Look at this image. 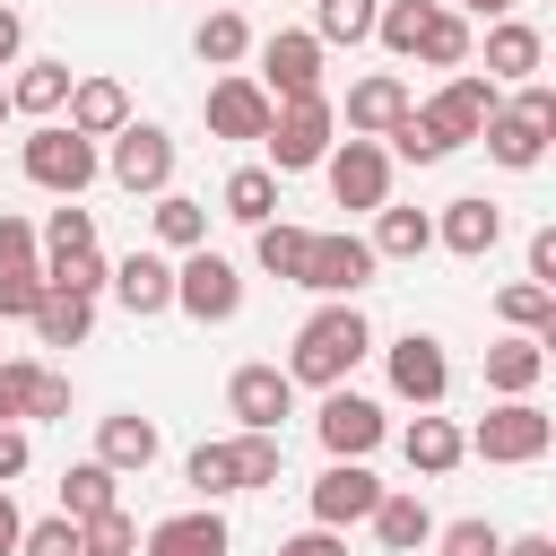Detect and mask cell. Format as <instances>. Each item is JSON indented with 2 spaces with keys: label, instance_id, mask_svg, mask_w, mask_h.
<instances>
[{
  "label": "cell",
  "instance_id": "6da1fadb",
  "mask_svg": "<svg viewBox=\"0 0 556 556\" xmlns=\"http://www.w3.org/2000/svg\"><path fill=\"white\" fill-rule=\"evenodd\" d=\"M374 356V321L356 313V295H321V313L295 330V348H287V382L295 391H339L356 365Z\"/></svg>",
  "mask_w": 556,
  "mask_h": 556
},
{
  "label": "cell",
  "instance_id": "7a4b0ae2",
  "mask_svg": "<svg viewBox=\"0 0 556 556\" xmlns=\"http://www.w3.org/2000/svg\"><path fill=\"white\" fill-rule=\"evenodd\" d=\"M17 165H26V182H35V191L78 200V191L104 174V139H87V130H70V122H35V130H26V148H17Z\"/></svg>",
  "mask_w": 556,
  "mask_h": 556
},
{
  "label": "cell",
  "instance_id": "3957f363",
  "mask_svg": "<svg viewBox=\"0 0 556 556\" xmlns=\"http://www.w3.org/2000/svg\"><path fill=\"white\" fill-rule=\"evenodd\" d=\"M330 139H339V104H330V96H287V104L269 113V130H261L269 174H313V165L330 156Z\"/></svg>",
  "mask_w": 556,
  "mask_h": 556
},
{
  "label": "cell",
  "instance_id": "277c9868",
  "mask_svg": "<svg viewBox=\"0 0 556 556\" xmlns=\"http://www.w3.org/2000/svg\"><path fill=\"white\" fill-rule=\"evenodd\" d=\"M478 460H495V469H530V460H547V443H556V417L539 408V400H495L469 434H460Z\"/></svg>",
  "mask_w": 556,
  "mask_h": 556
},
{
  "label": "cell",
  "instance_id": "5b68a950",
  "mask_svg": "<svg viewBox=\"0 0 556 556\" xmlns=\"http://www.w3.org/2000/svg\"><path fill=\"white\" fill-rule=\"evenodd\" d=\"M174 313H191L200 330H208V321H235V313H243V269H235L226 252L191 243V252L174 261Z\"/></svg>",
  "mask_w": 556,
  "mask_h": 556
},
{
  "label": "cell",
  "instance_id": "8992f818",
  "mask_svg": "<svg viewBox=\"0 0 556 556\" xmlns=\"http://www.w3.org/2000/svg\"><path fill=\"white\" fill-rule=\"evenodd\" d=\"M104 174H113L130 200H156V191H174V139L130 113V122L113 130V148H104Z\"/></svg>",
  "mask_w": 556,
  "mask_h": 556
},
{
  "label": "cell",
  "instance_id": "52a82bcc",
  "mask_svg": "<svg viewBox=\"0 0 556 556\" xmlns=\"http://www.w3.org/2000/svg\"><path fill=\"white\" fill-rule=\"evenodd\" d=\"M321 174H330V200H339V208H365V217H374V208L391 200V148H382V139H356V130L330 139Z\"/></svg>",
  "mask_w": 556,
  "mask_h": 556
},
{
  "label": "cell",
  "instance_id": "ba28073f",
  "mask_svg": "<svg viewBox=\"0 0 556 556\" xmlns=\"http://www.w3.org/2000/svg\"><path fill=\"white\" fill-rule=\"evenodd\" d=\"M321 61H330V43L313 35V26H278L269 43H261V87H269V104H287V96H321Z\"/></svg>",
  "mask_w": 556,
  "mask_h": 556
},
{
  "label": "cell",
  "instance_id": "9c48e42d",
  "mask_svg": "<svg viewBox=\"0 0 556 556\" xmlns=\"http://www.w3.org/2000/svg\"><path fill=\"white\" fill-rule=\"evenodd\" d=\"M374 269H382V261H374V243L339 226V235H313V243H304L295 287H313V295H365V287H374Z\"/></svg>",
  "mask_w": 556,
  "mask_h": 556
},
{
  "label": "cell",
  "instance_id": "30bf717a",
  "mask_svg": "<svg viewBox=\"0 0 556 556\" xmlns=\"http://www.w3.org/2000/svg\"><path fill=\"white\" fill-rule=\"evenodd\" d=\"M200 113H208V139H261L278 104H269V87L252 70H217L208 96H200Z\"/></svg>",
  "mask_w": 556,
  "mask_h": 556
},
{
  "label": "cell",
  "instance_id": "8fae6325",
  "mask_svg": "<svg viewBox=\"0 0 556 556\" xmlns=\"http://www.w3.org/2000/svg\"><path fill=\"white\" fill-rule=\"evenodd\" d=\"M382 365H391V391H400L408 408H443V391H452V356H443V339H434V330L391 339V348H382Z\"/></svg>",
  "mask_w": 556,
  "mask_h": 556
},
{
  "label": "cell",
  "instance_id": "7c38bea8",
  "mask_svg": "<svg viewBox=\"0 0 556 556\" xmlns=\"http://www.w3.org/2000/svg\"><path fill=\"white\" fill-rule=\"evenodd\" d=\"M313 434H321V452H330V460H365V452L391 434V417H382L365 391H348V382H339V391H321V417H313Z\"/></svg>",
  "mask_w": 556,
  "mask_h": 556
},
{
  "label": "cell",
  "instance_id": "4fadbf2b",
  "mask_svg": "<svg viewBox=\"0 0 556 556\" xmlns=\"http://www.w3.org/2000/svg\"><path fill=\"white\" fill-rule=\"evenodd\" d=\"M495 104H504V96H495V78H478V70H452V78H443V87H434L417 113H426V122H434L452 148H469V139L486 130V113H495Z\"/></svg>",
  "mask_w": 556,
  "mask_h": 556
},
{
  "label": "cell",
  "instance_id": "5bb4252c",
  "mask_svg": "<svg viewBox=\"0 0 556 556\" xmlns=\"http://www.w3.org/2000/svg\"><path fill=\"white\" fill-rule=\"evenodd\" d=\"M226 408H235V426L278 434V417H295V382H287V365H235V374H226Z\"/></svg>",
  "mask_w": 556,
  "mask_h": 556
},
{
  "label": "cell",
  "instance_id": "9a60e30c",
  "mask_svg": "<svg viewBox=\"0 0 556 556\" xmlns=\"http://www.w3.org/2000/svg\"><path fill=\"white\" fill-rule=\"evenodd\" d=\"M104 287H113V304H122L130 321H156V313H174V261H165V252H122Z\"/></svg>",
  "mask_w": 556,
  "mask_h": 556
},
{
  "label": "cell",
  "instance_id": "2e32d148",
  "mask_svg": "<svg viewBox=\"0 0 556 556\" xmlns=\"http://www.w3.org/2000/svg\"><path fill=\"white\" fill-rule=\"evenodd\" d=\"M374 495H382V478H374L365 460H330V469L313 478V521H321V530H348V521L374 513Z\"/></svg>",
  "mask_w": 556,
  "mask_h": 556
},
{
  "label": "cell",
  "instance_id": "e0dca14e",
  "mask_svg": "<svg viewBox=\"0 0 556 556\" xmlns=\"http://www.w3.org/2000/svg\"><path fill=\"white\" fill-rule=\"evenodd\" d=\"M539 61H547V35H539L530 17H486V70H478V78L521 87V78H539Z\"/></svg>",
  "mask_w": 556,
  "mask_h": 556
},
{
  "label": "cell",
  "instance_id": "ac0fdd59",
  "mask_svg": "<svg viewBox=\"0 0 556 556\" xmlns=\"http://www.w3.org/2000/svg\"><path fill=\"white\" fill-rule=\"evenodd\" d=\"M156 452H165L156 417H139V408H113V417H96V460H104L113 478H139Z\"/></svg>",
  "mask_w": 556,
  "mask_h": 556
},
{
  "label": "cell",
  "instance_id": "d6986e66",
  "mask_svg": "<svg viewBox=\"0 0 556 556\" xmlns=\"http://www.w3.org/2000/svg\"><path fill=\"white\" fill-rule=\"evenodd\" d=\"M434 243H443V252H460V261H486V252L504 243V208H495V200H478V191H469V200H443Z\"/></svg>",
  "mask_w": 556,
  "mask_h": 556
},
{
  "label": "cell",
  "instance_id": "ffe728a7",
  "mask_svg": "<svg viewBox=\"0 0 556 556\" xmlns=\"http://www.w3.org/2000/svg\"><path fill=\"white\" fill-rule=\"evenodd\" d=\"M70 130H87V139H113L122 122H130V87L122 78H104V70H87V78H70Z\"/></svg>",
  "mask_w": 556,
  "mask_h": 556
},
{
  "label": "cell",
  "instance_id": "44dd1931",
  "mask_svg": "<svg viewBox=\"0 0 556 556\" xmlns=\"http://www.w3.org/2000/svg\"><path fill=\"white\" fill-rule=\"evenodd\" d=\"M539 374H547V339L504 330V339L486 348V391H495V400H530V391H539Z\"/></svg>",
  "mask_w": 556,
  "mask_h": 556
},
{
  "label": "cell",
  "instance_id": "7402d4cb",
  "mask_svg": "<svg viewBox=\"0 0 556 556\" xmlns=\"http://www.w3.org/2000/svg\"><path fill=\"white\" fill-rule=\"evenodd\" d=\"M365 521H374V539H382L391 556H417V547L434 539V513H426V495H417V486H382Z\"/></svg>",
  "mask_w": 556,
  "mask_h": 556
},
{
  "label": "cell",
  "instance_id": "603a6c76",
  "mask_svg": "<svg viewBox=\"0 0 556 556\" xmlns=\"http://www.w3.org/2000/svg\"><path fill=\"white\" fill-rule=\"evenodd\" d=\"M139 556H226V521H217V504L165 513V521L139 539Z\"/></svg>",
  "mask_w": 556,
  "mask_h": 556
},
{
  "label": "cell",
  "instance_id": "cb8c5ba5",
  "mask_svg": "<svg viewBox=\"0 0 556 556\" xmlns=\"http://www.w3.org/2000/svg\"><path fill=\"white\" fill-rule=\"evenodd\" d=\"M478 139H486V156H495V165H504V174H530V165H539V156H547V139H556V130H539V122H530V113H521V104H495V113H486V130H478Z\"/></svg>",
  "mask_w": 556,
  "mask_h": 556
},
{
  "label": "cell",
  "instance_id": "d4e9b609",
  "mask_svg": "<svg viewBox=\"0 0 556 556\" xmlns=\"http://www.w3.org/2000/svg\"><path fill=\"white\" fill-rule=\"evenodd\" d=\"M400 452H408V469H417V478H452V469L469 460V443H460V426H452V417H434V408H417V417H408V434H400Z\"/></svg>",
  "mask_w": 556,
  "mask_h": 556
},
{
  "label": "cell",
  "instance_id": "484cf974",
  "mask_svg": "<svg viewBox=\"0 0 556 556\" xmlns=\"http://www.w3.org/2000/svg\"><path fill=\"white\" fill-rule=\"evenodd\" d=\"M70 61H17V78H9V113H35V122H52L61 104H70Z\"/></svg>",
  "mask_w": 556,
  "mask_h": 556
},
{
  "label": "cell",
  "instance_id": "4316f807",
  "mask_svg": "<svg viewBox=\"0 0 556 556\" xmlns=\"http://www.w3.org/2000/svg\"><path fill=\"white\" fill-rule=\"evenodd\" d=\"M400 113H408V87H400L391 70H374V78L348 87V130H356V139H382Z\"/></svg>",
  "mask_w": 556,
  "mask_h": 556
},
{
  "label": "cell",
  "instance_id": "83f0119b",
  "mask_svg": "<svg viewBox=\"0 0 556 556\" xmlns=\"http://www.w3.org/2000/svg\"><path fill=\"white\" fill-rule=\"evenodd\" d=\"M365 243H374V261H417V252H434V217H426V208H400V200H382Z\"/></svg>",
  "mask_w": 556,
  "mask_h": 556
},
{
  "label": "cell",
  "instance_id": "f1b7e54d",
  "mask_svg": "<svg viewBox=\"0 0 556 556\" xmlns=\"http://www.w3.org/2000/svg\"><path fill=\"white\" fill-rule=\"evenodd\" d=\"M26 321H35L43 348H87V330H96V295H61V287H43V304H35Z\"/></svg>",
  "mask_w": 556,
  "mask_h": 556
},
{
  "label": "cell",
  "instance_id": "f546056e",
  "mask_svg": "<svg viewBox=\"0 0 556 556\" xmlns=\"http://www.w3.org/2000/svg\"><path fill=\"white\" fill-rule=\"evenodd\" d=\"M148 226H156V252H191V243H208V200H191V191H156Z\"/></svg>",
  "mask_w": 556,
  "mask_h": 556
},
{
  "label": "cell",
  "instance_id": "4dcf8cb0",
  "mask_svg": "<svg viewBox=\"0 0 556 556\" xmlns=\"http://www.w3.org/2000/svg\"><path fill=\"white\" fill-rule=\"evenodd\" d=\"M495 321L504 330H530V339H556V287H539V278L495 287Z\"/></svg>",
  "mask_w": 556,
  "mask_h": 556
},
{
  "label": "cell",
  "instance_id": "1f68e13d",
  "mask_svg": "<svg viewBox=\"0 0 556 556\" xmlns=\"http://www.w3.org/2000/svg\"><path fill=\"white\" fill-rule=\"evenodd\" d=\"M122 504V478L104 469V460H70L61 469V513L70 521H96V513H113Z\"/></svg>",
  "mask_w": 556,
  "mask_h": 556
},
{
  "label": "cell",
  "instance_id": "d6a6232c",
  "mask_svg": "<svg viewBox=\"0 0 556 556\" xmlns=\"http://www.w3.org/2000/svg\"><path fill=\"white\" fill-rule=\"evenodd\" d=\"M217 200H226L235 226H269V217H278V174H269V165H235Z\"/></svg>",
  "mask_w": 556,
  "mask_h": 556
},
{
  "label": "cell",
  "instance_id": "836d02e7",
  "mask_svg": "<svg viewBox=\"0 0 556 556\" xmlns=\"http://www.w3.org/2000/svg\"><path fill=\"white\" fill-rule=\"evenodd\" d=\"M191 52H200L208 70L252 61V26H243V9H208V17H200V35H191Z\"/></svg>",
  "mask_w": 556,
  "mask_h": 556
},
{
  "label": "cell",
  "instance_id": "e575fe53",
  "mask_svg": "<svg viewBox=\"0 0 556 556\" xmlns=\"http://www.w3.org/2000/svg\"><path fill=\"white\" fill-rule=\"evenodd\" d=\"M434 9H443V0H382V17H374V43H382V52H400V61H417V43H426Z\"/></svg>",
  "mask_w": 556,
  "mask_h": 556
},
{
  "label": "cell",
  "instance_id": "d590c367",
  "mask_svg": "<svg viewBox=\"0 0 556 556\" xmlns=\"http://www.w3.org/2000/svg\"><path fill=\"white\" fill-rule=\"evenodd\" d=\"M304 243H313V226H287V217L252 226V261H261L269 278H287V287H295V269H304Z\"/></svg>",
  "mask_w": 556,
  "mask_h": 556
},
{
  "label": "cell",
  "instance_id": "8d00e7d4",
  "mask_svg": "<svg viewBox=\"0 0 556 556\" xmlns=\"http://www.w3.org/2000/svg\"><path fill=\"white\" fill-rule=\"evenodd\" d=\"M382 139H391V165H443V156H452V139H443V130H434L417 104H408V113H400Z\"/></svg>",
  "mask_w": 556,
  "mask_h": 556
},
{
  "label": "cell",
  "instance_id": "74e56055",
  "mask_svg": "<svg viewBox=\"0 0 556 556\" xmlns=\"http://www.w3.org/2000/svg\"><path fill=\"white\" fill-rule=\"evenodd\" d=\"M104 278H113V261L87 243V252H43V287H61V295H104Z\"/></svg>",
  "mask_w": 556,
  "mask_h": 556
},
{
  "label": "cell",
  "instance_id": "f35d334b",
  "mask_svg": "<svg viewBox=\"0 0 556 556\" xmlns=\"http://www.w3.org/2000/svg\"><path fill=\"white\" fill-rule=\"evenodd\" d=\"M382 0H313V35L321 43H374Z\"/></svg>",
  "mask_w": 556,
  "mask_h": 556
},
{
  "label": "cell",
  "instance_id": "ab89813d",
  "mask_svg": "<svg viewBox=\"0 0 556 556\" xmlns=\"http://www.w3.org/2000/svg\"><path fill=\"white\" fill-rule=\"evenodd\" d=\"M182 478L200 486V504H217V495H243V469H235V443H200V452L182 460Z\"/></svg>",
  "mask_w": 556,
  "mask_h": 556
},
{
  "label": "cell",
  "instance_id": "60d3db41",
  "mask_svg": "<svg viewBox=\"0 0 556 556\" xmlns=\"http://www.w3.org/2000/svg\"><path fill=\"white\" fill-rule=\"evenodd\" d=\"M469 17L460 9H434V26H426V43H417V61H434V70H469Z\"/></svg>",
  "mask_w": 556,
  "mask_h": 556
},
{
  "label": "cell",
  "instance_id": "b9f144b4",
  "mask_svg": "<svg viewBox=\"0 0 556 556\" xmlns=\"http://www.w3.org/2000/svg\"><path fill=\"white\" fill-rule=\"evenodd\" d=\"M235 469H243V495H252V486H278L287 443H278V434H261V426H243V434H235Z\"/></svg>",
  "mask_w": 556,
  "mask_h": 556
},
{
  "label": "cell",
  "instance_id": "7bdbcfd3",
  "mask_svg": "<svg viewBox=\"0 0 556 556\" xmlns=\"http://www.w3.org/2000/svg\"><path fill=\"white\" fill-rule=\"evenodd\" d=\"M78 556H139V521L122 504L96 513V521H78Z\"/></svg>",
  "mask_w": 556,
  "mask_h": 556
},
{
  "label": "cell",
  "instance_id": "ee69618b",
  "mask_svg": "<svg viewBox=\"0 0 556 556\" xmlns=\"http://www.w3.org/2000/svg\"><path fill=\"white\" fill-rule=\"evenodd\" d=\"M43 252H87L96 243V208H78V200H61L52 217H43V235H35Z\"/></svg>",
  "mask_w": 556,
  "mask_h": 556
},
{
  "label": "cell",
  "instance_id": "f6af8a7d",
  "mask_svg": "<svg viewBox=\"0 0 556 556\" xmlns=\"http://www.w3.org/2000/svg\"><path fill=\"white\" fill-rule=\"evenodd\" d=\"M26 426H43V417H70V374H52V365H26V408H17Z\"/></svg>",
  "mask_w": 556,
  "mask_h": 556
},
{
  "label": "cell",
  "instance_id": "bcb514c9",
  "mask_svg": "<svg viewBox=\"0 0 556 556\" xmlns=\"http://www.w3.org/2000/svg\"><path fill=\"white\" fill-rule=\"evenodd\" d=\"M426 547H434V556H495V547H504V530L469 513V521H443V530H434Z\"/></svg>",
  "mask_w": 556,
  "mask_h": 556
},
{
  "label": "cell",
  "instance_id": "7dc6e473",
  "mask_svg": "<svg viewBox=\"0 0 556 556\" xmlns=\"http://www.w3.org/2000/svg\"><path fill=\"white\" fill-rule=\"evenodd\" d=\"M0 269H43V243H35V217L0 208Z\"/></svg>",
  "mask_w": 556,
  "mask_h": 556
},
{
  "label": "cell",
  "instance_id": "c3c4849f",
  "mask_svg": "<svg viewBox=\"0 0 556 556\" xmlns=\"http://www.w3.org/2000/svg\"><path fill=\"white\" fill-rule=\"evenodd\" d=\"M17 556H78V521H70V513L26 521V530H17Z\"/></svg>",
  "mask_w": 556,
  "mask_h": 556
},
{
  "label": "cell",
  "instance_id": "681fc988",
  "mask_svg": "<svg viewBox=\"0 0 556 556\" xmlns=\"http://www.w3.org/2000/svg\"><path fill=\"white\" fill-rule=\"evenodd\" d=\"M43 304V269H0V321H26Z\"/></svg>",
  "mask_w": 556,
  "mask_h": 556
},
{
  "label": "cell",
  "instance_id": "f907efd6",
  "mask_svg": "<svg viewBox=\"0 0 556 556\" xmlns=\"http://www.w3.org/2000/svg\"><path fill=\"white\" fill-rule=\"evenodd\" d=\"M26 365L35 356H0V426H26L17 408H26Z\"/></svg>",
  "mask_w": 556,
  "mask_h": 556
},
{
  "label": "cell",
  "instance_id": "816d5d0a",
  "mask_svg": "<svg viewBox=\"0 0 556 556\" xmlns=\"http://www.w3.org/2000/svg\"><path fill=\"white\" fill-rule=\"evenodd\" d=\"M278 556H348V539L313 521V530H295V539H278Z\"/></svg>",
  "mask_w": 556,
  "mask_h": 556
},
{
  "label": "cell",
  "instance_id": "f5cc1de1",
  "mask_svg": "<svg viewBox=\"0 0 556 556\" xmlns=\"http://www.w3.org/2000/svg\"><path fill=\"white\" fill-rule=\"evenodd\" d=\"M26 460H35L26 426H0V486H9V478H26Z\"/></svg>",
  "mask_w": 556,
  "mask_h": 556
},
{
  "label": "cell",
  "instance_id": "db71d44e",
  "mask_svg": "<svg viewBox=\"0 0 556 556\" xmlns=\"http://www.w3.org/2000/svg\"><path fill=\"white\" fill-rule=\"evenodd\" d=\"M530 278H539V287H556V226H539V235H530Z\"/></svg>",
  "mask_w": 556,
  "mask_h": 556
},
{
  "label": "cell",
  "instance_id": "11a10c76",
  "mask_svg": "<svg viewBox=\"0 0 556 556\" xmlns=\"http://www.w3.org/2000/svg\"><path fill=\"white\" fill-rule=\"evenodd\" d=\"M17 52H26V17L0 0V70H17Z\"/></svg>",
  "mask_w": 556,
  "mask_h": 556
},
{
  "label": "cell",
  "instance_id": "9f6ffc18",
  "mask_svg": "<svg viewBox=\"0 0 556 556\" xmlns=\"http://www.w3.org/2000/svg\"><path fill=\"white\" fill-rule=\"evenodd\" d=\"M17 530H26V513H17V495L0 486V556H17Z\"/></svg>",
  "mask_w": 556,
  "mask_h": 556
},
{
  "label": "cell",
  "instance_id": "6f0895ef",
  "mask_svg": "<svg viewBox=\"0 0 556 556\" xmlns=\"http://www.w3.org/2000/svg\"><path fill=\"white\" fill-rule=\"evenodd\" d=\"M495 556H556V539H547V530H530V539H504Z\"/></svg>",
  "mask_w": 556,
  "mask_h": 556
},
{
  "label": "cell",
  "instance_id": "680465c9",
  "mask_svg": "<svg viewBox=\"0 0 556 556\" xmlns=\"http://www.w3.org/2000/svg\"><path fill=\"white\" fill-rule=\"evenodd\" d=\"M443 9H460V17H513L521 0H443Z\"/></svg>",
  "mask_w": 556,
  "mask_h": 556
},
{
  "label": "cell",
  "instance_id": "91938a15",
  "mask_svg": "<svg viewBox=\"0 0 556 556\" xmlns=\"http://www.w3.org/2000/svg\"><path fill=\"white\" fill-rule=\"evenodd\" d=\"M0 122H9V78H0Z\"/></svg>",
  "mask_w": 556,
  "mask_h": 556
}]
</instances>
